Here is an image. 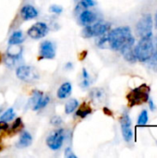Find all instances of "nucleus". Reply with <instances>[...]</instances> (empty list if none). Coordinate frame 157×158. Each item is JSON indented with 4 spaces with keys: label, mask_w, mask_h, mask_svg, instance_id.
<instances>
[{
    "label": "nucleus",
    "mask_w": 157,
    "mask_h": 158,
    "mask_svg": "<svg viewBox=\"0 0 157 158\" xmlns=\"http://www.w3.org/2000/svg\"><path fill=\"white\" fill-rule=\"evenodd\" d=\"M149 120V116H148V112L147 110H143L142 113L140 114L139 118H138V121L137 124L139 126H146Z\"/></svg>",
    "instance_id": "obj_22"
},
{
    "label": "nucleus",
    "mask_w": 157,
    "mask_h": 158,
    "mask_svg": "<svg viewBox=\"0 0 157 158\" xmlns=\"http://www.w3.org/2000/svg\"><path fill=\"white\" fill-rule=\"evenodd\" d=\"M31 143H32L31 135L28 131H23L19 138V141L17 142L16 146L19 149H22V148L29 147L31 144Z\"/></svg>",
    "instance_id": "obj_14"
},
{
    "label": "nucleus",
    "mask_w": 157,
    "mask_h": 158,
    "mask_svg": "<svg viewBox=\"0 0 157 158\" xmlns=\"http://www.w3.org/2000/svg\"><path fill=\"white\" fill-rule=\"evenodd\" d=\"M43 94L42 92H40V91H34L33 94H32V96H31V100H30L31 106L33 107V106L38 103V101L43 97Z\"/></svg>",
    "instance_id": "obj_23"
},
{
    "label": "nucleus",
    "mask_w": 157,
    "mask_h": 158,
    "mask_svg": "<svg viewBox=\"0 0 157 158\" xmlns=\"http://www.w3.org/2000/svg\"><path fill=\"white\" fill-rule=\"evenodd\" d=\"M91 112H92L91 107H89V106H86V105H83V106H81V107L76 112V116H78V117H80V118H86L87 116H89V115L91 114Z\"/></svg>",
    "instance_id": "obj_21"
},
{
    "label": "nucleus",
    "mask_w": 157,
    "mask_h": 158,
    "mask_svg": "<svg viewBox=\"0 0 157 158\" xmlns=\"http://www.w3.org/2000/svg\"><path fill=\"white\" fill-rule=\"evenodd\" d=\"M24 41V35L22 33V31H14L11 36L8 39V44L10 45H18L20 44L21 43H23Z\"/></svg>",
    "instance_id": "obj_15"
},
{
    "label": "nucleus",
    "mask_w": 157,
    "mask_h": 158,
    "mask_svg": "<svg viewBox=\"0 0 157 158\" xmlns=\"http://www.w3.org/2000/svg\"><path fill=\"white\" fill-rule=\"evenodd\" d=\"M21 16L23 18V19L25 20H30V19H33L38 16V11L37 9L31 6V5H26L24 6L21 10H20Z\"/></svg>",
    "instance_id": "obj_12"
},
{
    "label": "nucleus",
    "mask_w": 157,
    "mask_h": 158,
    "mask_svg": "<svg viewBox=\"0 0 157 158\" xmlns=\"http://www.w3.org/2000/svg\"><path fill=\"white\" fill-rule=\"evenodd\" d=\"M120 126L123 139L127 143H130L133 138V131L131 128V119L127 112H124L120 118Z\"/></svg>",
    "instance_id": "obj_8"
},
{
    "label": "nucleus",
    "mask_w": 157,
    "mask_h": 158,
    "mask_svg": "<svg viewBox=\"0 0 157 158\" xmlns=\"http://www.w3.org/2000/svg\"><path fill=\"white\" fill-rule=\"evenodd\" d=\"M148 62H149L150 67H151L154 70L157 71V45L156 49L155 50V53H154L153 56L151 57V59H150Z\"/></svg>",
    "instance_id": "obj_24"
},
{
    "label": "nucleus",
    "mask_w": 157,
    "mask_h": 158,
    "mask_svg": "<svg viewBox=\"0 0 157 158\" xmlns=\"http://www.w3.org/2000/svg\"><path fill=\"white\" fill-rule=\"evenodd\" d=\"M51 123H52L54 126H59V125L62 123V119H61V118H59V117H54V118L51 119Z\"/></svg>",
    "instance_id": "obj_28"
},
{
    "label": "nucleus",
    "mask_w": 157,
    "mask_h": 158,
    "mask_svg": "<svg viewBox=\"0 0 157 158\" xmlns=\"http://www.w3.org/2000/svg\"><path fill=\"white\" fill-rule=\"evenodd\" d=\"M65 69H72V64H71L70 62H68V64H66Z\"/></svg>",
    "instance_id": "obj_33"
},
{
    "label": "nucleus",
    "mask_w": 157,
    "mask_h": 158,
    "mask_svg": "<svg viewBox=\"0 0 157 158\" xmlns=\"http://www.w3.org/2000/svg\"><path fill=\"white\" fill-rule=\"evenodd\" d=\"M148 102H149V105H150V108H151V110H153V111H154V110H155V103H154L153 99L149 97Z\"/></svg>",
    "instance_id": "obj_31"
},
{
    "label": "nucleus",
    "mask_w": 157,
    "mask_h": 158,
    "mask_svg": "<svg viewBox=\"0 0 157 158\" xmlns=\"http://www.w3.org/2000/svg\"><path fill=\"white\" fill-rule=\"evenodd\" d=\"M65 157L66 158H77V156L72 152L70 148H67L65 150Z\"/></svg>",
    "instance_id": "obj_26"
},
{
    "label": "nucleus",
    "mask_w": 157,
    "mask_h": 158,
    "mask_svg": "<svg viewBox=\"0 0 157 158\" xmlns=\"http://www.w3.org/2000/svg\"><path fill=\"white\" fill-rule=\"evenodd\" d=\"M6 129H8V125L6 124V122L0 121V130H6Z\"/></svg>",
    "instance_id": "obj_32"
},
{
    "label": "nucleus",
    "mask_w": 157,
    "mask_h": 158,
    "mask_svg": "<svg viewBox=\"0 0 157 158\" xmlns=\"http://www.w3.org/2000/svg\"><path fill=\"white\" fill-rule=\"evenodd\" d=\"M137 33L141 38H149L153 36V18L146 14L141 18L136 25Z\"/></svg>",
    "instance_id": "obj_5"
},
{
    "label": "nucleus",
    "mask_w": 157,
    "mask_h": 158,
    "mask_svg": "<svg viewBox=\"0 0 157 158\" xmlns=\"http://www.w3.org/2000/svg\"><path fill=\"white\" fill-rule=\"evenodd\" d=\"M149 92H150V88L146 84H143L142 86L132 90L128 94V100L130 102V105L135 106V105H140L148 102Z\"/></svg>",
    "instance_id": "obj_3"
},
{
    "label": "nucleus",
    "mask_w": 157,
    "mask_h": 158,
    "mask_svg": "<svg viewBox=\"0 0 157 158\" xmlns=\"http://www.w3.org/2000/svg\"><path fill=\"white\" fill-rule=\"evenodd\" d=\"M62 10H63L62 6H58V5H53V6H51L50 8H49V11H50V12L56 13V14H60V13L62 12Z\"/></svg>",
    "instance_id": "obj_25"
},
{
    "label": "nucleus",
    "mask_w": 157,
    "mask_h": 158,
    "mask_svg": "<svg viewBox=\"0 0 157 158\" xmlns=\"http://www.w3.org/2000/svg\"><path fill=\"white\" fill-rule=\"evenodd\" d=\"M107 43L111 49L115 51H121L124 48L134 46L135 38L132 35L130 27L122 26L118 27L108 32Z\"/></svg>",
    "instance_id": "obj_1"
},
{
    "label": "nucleus",
    "mask_w": 157,
    "mask_h": 158,
    "mask_svg": "<svg viewBox=\"0 0 157 158\" xmlns=\"http://www.w3.org/2000/svg\"><path fill=\"white\" fill-rule=\"evenodd\" d=\"M65 140V131L63 129H57L51 132L46 139V145L53 151L59 150Z\"/></svg>",
    "instance_id": "obj_7"
},
{
    "label": "nucleus",
    "mask_w": 157,
    "mask_h": 158,
    "mask_svg": "<svg viewBox=\"0 0 157 158\" xmlns=\"http://www.w3.org/2000/svg\"><path fill=\"white\" fill-rule=\"evenodd\" d=\"M82 79L83 80H90V75L85 69H82Z\"/></svg>",
    "instance_id": "obj_30"
},
{
    "label": "nucleus",
    "mask_w": 157,
    "mask_h": 158,
    "mask_svg": "<svg viewBox=\"0 0 157 158\" xmlns=\"http://www.w3.org/2000/svg\"><path fill=\"white\" fill-rule=\"evenodd\" d=\"M49 31V28L44 22H37L28 30V35L34 40L43 38Z\"/></svg>",
    "instance_id": "obj_9"
},
{
    "label": "nucleus",
    "mask_w": 157,
    "mask_h": 158,
    "mask_svg": "<svg viewBox=\"0 0 157 158\" xmlns=\"http://www.w3.org/2000/svg\"><path fill=\"white\" fill-rule=\"evenodd\" d=\"M15 116H16V113H15V111H14V109L13 108H8V109H6L3 114H2V116L0 117V121H4V122H9V121H11L12 119H14L15 118Z\"/></svg>",
    "instance_id": "obj_18"
},
{
    "label": "nucleus",
    "mask_w": 157,
    "mask_h": 158,
    "mask_svg": "<svg viewBox=\"0 0 157 158\" xmlns=\"http://www.w3.org/2000/svg\"><path fill=\"white\" fill-rule=\"evenodd\" d=\"M96 19L95 14L91 10H84L80 14V20L83 26L93 24Z\"/></svg>",
    "instance_id": "obj_13"
},
{
    "label": "nucleus",
    "mask_w": 157,
    "mask_h": 158,
    "mask_svg": "<svg viewBox=\"0 0 157 158\" xmlns=\"http://www.w3.org/2000/svg\"><path fill=\"white\" fill-rule=\"evenodd\" d=\"M110 30V24L106 22H97L94 24H90L84 26V29L81 31V35L84 38L91 37H99L105 34Z\"/></svg>",
    "instance_id": "obj_4"
},
{
    "label": "nucleus",
    "mask_w": 157,
    "mask_h": 158,
    "mask_svg": "<svg viewBox=\"0 0 157 158\" xmlns=\"http://www.w3.org/2000/svg\"><path fill=\"white\" fill-rule=\"evenodd\" d=\"M120 52H121L122 56H124V58L127 61H129L130 63H134V62L137 61V58H136L135 54H134V46H130V47L124 48Z\"/></svg>",
    "instance_id": "obj_16"
},
{
    "label": "nucleus",
    "mask_w": 157,
    "mask_h": 158,
    "mask_svg": "<svg viewBox=\"0 0 157 158\" xmlns=\"http://www.w3.org/2000/svg\"><path fill=\"white\" fill-rule=\"evenodd\" d=\"M79 106V102L77 99L73 98L68 100L65 105V113L66 114H71L75 111V109Z\"/></svg>",
    "instance_id": "obj_17"
},
{
    "label": "nucleus",
    "mask_w": 157,
    "mask_h": 158,
    "mask_svg": "<svg viewBox=\"0 0 157 158\" xmlns=\"http://www.w3.org/2000/svg\"><path fill=\"white\" fill-rule=\"evenodd\" d=\"M155 28L157 29V11H156V13H155Z\"/></svg>",
    "instance_id": "obj_34"
},
{
    "label": "nucleus",
    "mask_w": 157,
    "mask_h": 158,
    "mask_svg": "<svg viewBox=\"0 0 157 158\" xmlns=\"http://www.w3.org/2000/svg\"><path fill=\"white\" fill-rule=\"evenodd\" d=\"M39 55L41 58L44 59H53L56 56V48L52 42L43 41L40 44Z\"/></svg>",
    "instance_id": "obj_10"
},
{
    "label": "nucleus",
    "mask_w": 157,
    "mask_h": 158,
    "mask_svg": "<svg viewBox=\"0 0 157 158\" xmlns=\"http://www.w3.org/2000/svg\"><path fill=\"white\" fill-rule=\"evenodd\" d=\"M71 92H72V85L70 82L68 81H66L64 83H62L60 85V87L58 88L57 92H56V95H57V98L58 99H67L70 96L71 94Z\"/></svg>",
    "instance_id": "obj_11"
},
{
    "label": "nucleus",
    "mask_w": 157,
    "mask_h": 158,
    "mask_svg": "<svg viewBox=\"0 0 157 158\" xmlns=\"http://www.w3.org/2000/svg\"><path fill=\"white\" fill-rule=\"evenodd\" d=\"M155 47L152 37L141 38L140 42L134 46V54L140 62H148L155 53Z\"/></svg>",
    "instance_id": "obj_2"
},
{
    "label": "nucleus",
    "mask_w": 157,
    "mask_h": 158,
    "mask_svg": "<svg viewBox=\"0 0 157 158\" xmlns=\"http://www.w3.org/2000/svg\"><path fill=\"white\" fill-rule=\"evenodd\" d=\"M83 3L87 6H92L95 5V1L94 0H82Z\"/></svg>",
    "instance_id": "obj_29"
},
{
    "label": "nucleus",
    "mask_w": 157,
    "mask_h": 158,
    "mask_svg": "<svg viewBox=\"0 0 157 158\" xmlns=\"http://www.w3.org/2000/svg\"><path fill=\"white\" fill-rule=\"evenodd\" d=\"M21 124H22L21 118H18L14 121V123H13V125H12V130H13V131H17V130L21 126Z\"/></svg>",
    "instance_id": "obj_27"
},
{
    "label": "nucleus",
    "mask_w": 157,
    "mask_h": 158,
    "mask_svg": "<svg viewBox=\"0 0 157 158\" xmlns=\"http://www.w3.org/2000/svg\"><path fill=\"white\" fill-rule=\"evenodd\" d=\"M91 97L93 102H101L104 99V92L100 89H93L91 92Z\"/></svg>",
    "instance_id": "obj_20"
},
{
    "label": "nucleus",
    "mask_w": 157,
    "mask_h": 158,
    "mask_svg": "<svg viewBox=\"0 0 157 158\" xmlns=\"http://www.w3.org/2000/svg\"><path fill=\"white\" fill-rule=\"evenodd\" d=\"M16 76L25 82H32L39 79L37 70L31 66H19L16 69Z\"/></svg>",
    "instance_id": "obj_6"
},
{
    "label": "nucleus",
    "mask_w": 157,
    "mask_h": 158,
    "mask_svg": "<svg viewBox=\"0 0 157 158\" xmlns=\"http://www.w3.org/2000/svg\"><path fill=\"white\" fill-rule=\"evenodd\" d=\"M49 101H50V97H49L48 95H45V96H43V97L38 101V103H37V104L32 107V110L37 111V110H40V109H42V108L45 107V106L48 105Z\"/></svg>",
    "instance_id": "obj_19"
}]
</instances>
